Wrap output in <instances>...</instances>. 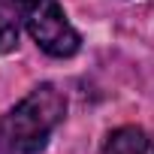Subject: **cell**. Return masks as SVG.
<instances>
[{
  "label": "cell",
  "mask_w": 154,
  "mask_h": 154,
  "mask_svg": "<svg viewBox=\"0 0 154 154\" xmlns=\"http://www.w3.org/2000/svg\"><path fill=\"white\" fill-rule=\"evenodd\" d=\"M100 154H154V142L139 127H118L115 133H109Z\"/></svg>",
  "instance_id": "3"
},
{
  "label": "cell",
  "mask_w": 154,
  "mask_h": 154,
  "mask_svg": "<svg viewBox=\"0 0 154 154\" xmlns=\"http://www.w3.org/2000/svg\"><path fill=\"white\" fill-rule=\"evenodd\" d=\"M15 6H18V18L24 21L27 33L45 54L72 57L79 51L82 36L66 21L57 0H15Z\"/></svg>",
  "instance_id": "2"
},
{
  "label": "cell",
  "mask_w": 154,
  "mask_h": 154,
  "mask_svg": "<svg viewBox=\"0 0 154 154\" xmlns=\"http://www.w3.org/2000/svg\"><path fill=\"white\" fill-rule=\"evenodd\" d=\"M18 6L15 0H0V54H6L18 42Z\"/></svg>",
  "instance_id": "4"
},
{
  "label": "cell",
  "mask_w": 154,
  "mask_h": 154,
  "mask_svg": "<svg viewBox=\"0 0 154 154\" xmlns=\"http://www.w3.org/2000/svg\"><path fill=\"white\" fill-rule=\"evenodd\" d=\"M66 100L54 85L33 88L12 112L0 118V151L3 154H39L51 130L63 121Z\"/></svg>",
  "instance_id": "1"
}]
</instances>
